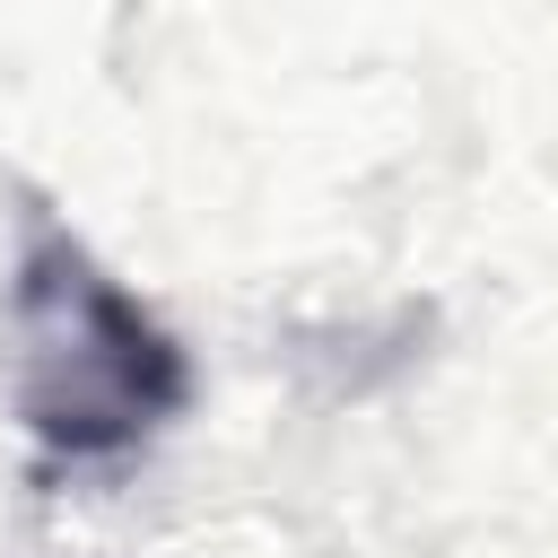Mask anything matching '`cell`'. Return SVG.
<instances>
[{
    "label": "cell",
    "mask_w": 558,
    "mask_h": 558,
    "mask_svg": "<svg viewBox=\"0 0 558 558\" xmlns=\"http://www.w3.org/2000/svg\"><path fill=\"white\" fill-rule=\"evenodd\" d=\"M192 401L183 340L87 253L44 201L17 209L9 253V410L44 462H122Z\"/></svg>",
    "instance_id": "1"
}]
</instances>
